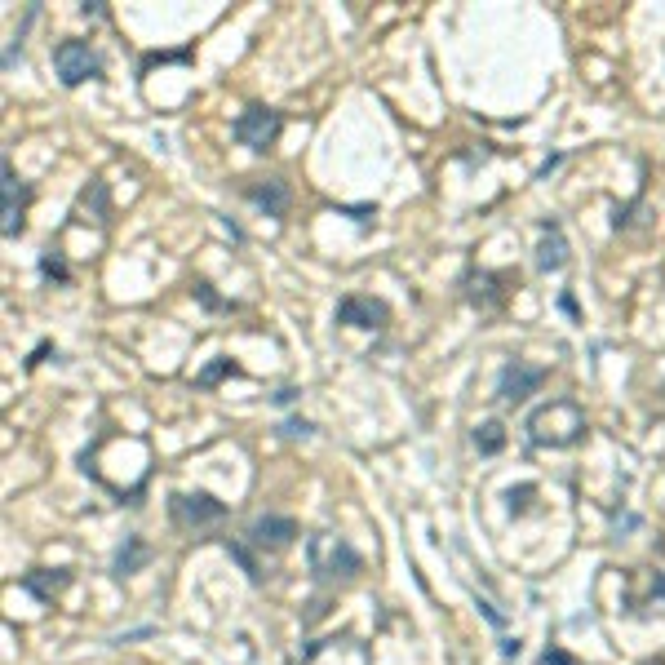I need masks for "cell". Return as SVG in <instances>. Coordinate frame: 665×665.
<instances>
[{
  "label": "cell",
  "mask_w": 665,
  "mask_h": 665,
  "mask_svg": "<svg viewBox=\"0 0 665 665\" xmlns=\"http://www.w3.org/2000/svg\"><path fill=\"white\" fill-rule=\"evenodd\" d=\"M293 537H298V524L284 519V515H266V519H258V524L249 528V541H253V546H262V550H284Z\"/></svg>",
  "instance_id": "cell-10"
},
{
  "label": "cell",
  "mask_w": 665,
  "mask_h": 665,
  "mask_svg": "<svg viewBox=\"0 0 665 665\" xmlns=\"http://www.w3.org/2000/svg\"><path fill=\"white\" fill-rule=\"evenodd\" d=\"M196 298H200L204 306H209V311H222V306H227V302H218V298H213V293H209V284H196Z\"/></svg>",
  "instance_id": "cell-18"
},
{
  "label": "cell",
  "mask_w": 665,
  "mask_h": 665,
  "mask_svg": "<svg viewBox=\"0 0 665 665\" xmlns=\"http://www.w3.org/2000/svg\"><path fill=\"white\" fill-rule=\"evenodd\" d=\"M54 71L67 89H76V85H85V80L102 76V58L85 45V40H63V45L54 49Z\"/></svg>",
  "instance_id": "cell-3"
},
{
  "label": "cell",
  "mask_w": 665,
  "mask_h": 665,
  "mask_svg": "<svg viewBox=\"0 0 665 665\" xmlns=\"http://www.w3.org/2000/svg\"><path fill=\"white\" fill-rule=\"evenodd\" d=\"M537 266H541V271H564V266H568V240H564V227H559L555 218L541 222Z\"/></svg>",
  "instance_id": "cell-9"
},
{
  "label": "cell",
  "mask_w": 665,
  "mask_h": 665,
  "mask_svg": "<svg viewBox=\"0 0 665 665\" xmlns=\"http://www.w3.org/2000/svg\"><path fill=\"white\" fill-rule=\"evenodd\" d=\"M581 435H586V413L572 399H550L528 417V439L537 448H572Z\"/></svg>",
  "instance_id": "cell-1"
},
{
  "label": "cell",
  "mask_w": 665,
  "mask_h": 665,
  "mask_svg": "<svg viewBox=\"0 0 665 665\" xmlns=\"http://www.w3.org/2000/svg\"><path fill=\"white\" fill-rule=\"evenodd\" d=\"M284 435H311V422H298V417H289V422H284Z\"/></svg>",
  "instance_id": "cell-19"
},
{
  "label": "cell",
  "mask_w": 665,
  "mask_h": 665,
  "mask_svg": "<svg viewBox=\"0 0 665 665\" xmlns=\"http://www.w3.org/2000/svg\"><path fill=\"white\" fill-rule=\"evenodd\" d=\"M559 306H564V311L572 315V320H577V302H572V293H564V298H559Z\"/></svg>",
  "instance_id": "cell-21"
},
{
  "label": "cell",
  "mask_w": 665,
  "mask_h": 665,
  "mask_svg": "<svg viewBox=\"0 0 665 665\" xmlns=\"http://www.w3.org/2000/svg\"><path fill=\"white\" fill-rule=\"evenodd\" d=\"M306 559H311V572L324 581H337V577H355L364 568L360 550L351 546L346 537H333V532H320V537L306 541Z\"/></svg>",
  "instance_id": "cell-2"
},
{
  "label": "cell",
  "mask_w": 665,
  "mask_h": 665,
  "mask_svg": "<svg viewBox=\"0 0 665 665\" xmlns=\"http://www.w3.org/2000/svg\"><path fill=\"white\" fill-rule=\"evenodd\" d=\"M23 586L32 590V595H36L40 603H49V599L58 595V590L67 586V572H54V577H49V572H27V577H23Z\"/></svg>",
  "instance_id": "cell-13"
},
{
  "label": "cell",
  "mask_w": 665,
  "mask_h": 665,
  "mask_svg": "<svg viewBox=\"0 0 665 665\" xmlns=\"http://www.w3.org/2000/svg\"><path fill=\"white\" fill-rule=\"evenodd\" d=\"M337 324H351V329H382L386 306L373 298H342L337 302Z\"/></svg>",
  "instance_id": "cell-8"
},
{
  "label": "cell",
  "mask_w": 665,
  "mask_h": 665,
  "mask_svg": "<svg viewBox=\"0 0 665 665\" xmlns=\"http://www.w3.org/2000/svg\"><path fill=\"white\" fill-rule=\"evenodd\" d=\"M23 204H27V187L18 182V173L5 160V240L23 235Z\"/></svg>",
  "instance_id": "cell-11"
},
{
  "label": "cell",
  "mask_w": 665,
  "mask_h": 665,
  "mask_svg": "<svg viewBox=\"0 0 665 665\" xmlns=\"http://www.w3.org/2000/svg\"><path fill=\"white\" fill-rule=\"evenodd\" d=\"M244 196L258 204L266 218H284V213H289V200H293L289 196V182H284V178H258V182H249V187H244Z\"/></svg>",
  "instance_id": "cell-7"
},
{
  "label": "cell",
  "mask_w": 665,
  "mask_h": 665,
  "mask_svg": "<svg viewBox=\"0 0 665 665\" xmlns=\"http://www.w3.org/2000/svg\"><path fill=\"white\" fill-rule=\"evenodd\" d=\"M541 386H546V368L510 360L506 368H501V377H497V399H506V404H524V399L537 395Z\"/></svg>",
  "instance_id": "cell-6"
},
{
  "label": "cell",
  "mask_w": 665,
  "mask_h": 665,
  "mask_svg": "<svg viewBox=\"0 0 665 665\" xmlns=\"http://www.w3.org/2000/svg\"><path fill=\"white\" fill-rule=\"evenodd\" d=\"M532 497V488H519V493H515V488H510V493H506V501H510V515H524V501Z\"/></svg>",
  "instance_id": "cell-17"
},
{
  "label": "cell",
  "mask_w": 665,
  "mask_h": 665,
  "mask_svg": "<svg viewBox=\"0 0 665 665\" xmlns=\"http://www.w3.org/2000/svg\"><path fill=\"white\" fill-rule=\"evenodd\" d=\"M231 133H235V142H240V147L271 151L275 138H280V111H271V107H244L240 120L231 125Z\"/></svg>",
  "instance_id": "cell-4"
},
{
  "label": "cell",
  "mask_w": 665,
  "mask_h": 665,
  "mask_svg": "<svg viewBox=\"0 0 665 665\" xmlns=\"http://www.w3.org/2000/svg\"><path fill=\"white\" fill-rule=\"evenodd\" d=\"M546 665H577L568 657V652H559V648H546Z\"/></svg>",
  "instance_id": "cell-20"
},
{
  "label": "cell",
  "mask_w": 665,
  "mask_h": 665,
  "mask_svg": "<svg viewBox=\"0 0 665 665\" xmlns=\"http://www.w3.org/2000/svg\"><path fill=\"white\" fill-rule=\"evenodd\" d=\"M235 377V373H240V364H231V360H218V364H209V368H204V373H200V386H213V382H222V377Z\"/></svg>",
  "instance_id": "cell-15"
},
{
  "label": "cell",
  "mask_w": 665,
  "mask_h": 665,
  "mask_svg": "<svg viewBox=\"0 0 665 665\" xmlns=\"http://www.w3.org/2000/svg\"><path fill=\"white\" fill-rule=\"evenodd\" d=\"M169 510H173V524L178 528H209V524L227 519V506L209 493H173Z\"/></svg>",
  "instance_id": "cell-5"
},
{
  "label": "cell",
  "mask_w": 665,
  "mask_h": 665,
  "mask_svg": "<svg viewBox=\"0 0 665 665\" xmlns=\"http://www.w3.org/2000/svg\"><path fill=\"white\" fill-rule=\"evenodd\" d=\"M151 559V546L142 537H125V546H120L116 555V577H129V572H138L142 564Z\"/></svg>",
  "instance_id": "cell-12"
},
{
  "label": "cell",
  "mask_w": 665,
  "mask_h": 665,
  "mask_svg": "<svg viewBox=\"0 0 665 665\" xmlns=\"http://www.w3.org/2000/svg\"><path fill=\"white\" fill-rule=\"evenodd\" d=\"M40 275H49V280H67V266L45 253V258H40Z\"/></svg>",
  "instance_id": "cell-16"
},
{
  "label": "cell",
  "mask_w": 665,
  "mask_h": 665,
  "mask_svg": "<svg viewBox=\"0 0 665 665\" xmlns=\"http://www.w3.org/2000/svg\"><path fill=\"white\" fill-rule=\"evenodd\" d=\"M475 448H479V453H488V457L501 453V448H506V426H501V422H484L475 431Z\"/></svg>",
  "instance_id": "cell-14"
}]
</instances>
